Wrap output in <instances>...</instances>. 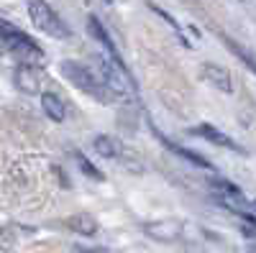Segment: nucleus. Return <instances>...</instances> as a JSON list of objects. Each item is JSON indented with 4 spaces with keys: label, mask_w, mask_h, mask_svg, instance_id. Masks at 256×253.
I'll use <instances>...</instances> for the list:
<instances>
[{
    "label": "nucleus",
    "mask_w": 256,
    "mask_h": 253,
    "mask_svg": "<svg viewBox=\"0 0 256 253\" xmlns=\"http://www.w3.org/2000/svg\"><path fill=\"white\" fill-rule=\"evenodd\" d=\"M59 72H62V77L67 79V82H72L77 90H82L88 97H92V100H100V102H113V92L108 90V84H105L90 67H84V64H80V61H72V59H64L62 64H59Z\"/></svg>",
    "instance_id": "f257e3e1"
},
{
    "label": "nucleus",
    "mask_w": 256,
    "mask_h": 253,
    "mask_svg": "<svg viewBox=\"0 0 256 253\" xmlns=\"http://www.w3.org/2000/svg\"><path fill=\"white\" fill-rule=\"evenodd\" d=\"M223 41H226V44H228V49H230L233 54H236L238 59H244V64H246L248 69H254V59H251V56H248V54H246V51H244L241 46H236V41H230L228 36H223Z\"/></svg>",
    "instance_id": "4468645a"
},
{
    "label": "nucleus",
    "mask_w": 256,
    "mask_h": 253,
    "mask_svg": "<svg viewBox=\"0 0 256 253\" xmlns=\"http://www.w3.org/2000/svg\"><path fill=\"white\" fill-rule=\"evenodd\" d=\"M105 3H113V0H105Z\"/></svg>",
    "instance_id": "dca6fc26"
},
{
    "label": "nucleus",
    "mask_w": 256,
    "mask_h": 253,
    "mask_svg": "<svg viewBox=\"0 0 256 253\" xmlns=\"http://www.w3.org/2000/svg\"><path fill=\"white\" fill-rule=\"evenodd\" d=\"M0 36L6 41V51L16 54V59H20V64H31V61L44 59V51L36 46V41L26 36L24 31L13 28L10 23H6V20H0Z\"/></svg>",
    "instance_id": "7ed1b4c3"
},
{
    "label": "nucleus",
    "mask_w": 256,
    "mask_h": 253,
    "mask_svg": "<svg viewBox=\"0 0 256 253\" xmlns=\"http://www.w3.org/2000/svg\"><path fill=\"white\" fill-rule=\"evenodd\" d=\"M200 74H202V79H205L208 84H212V87H218V90H223V92H233L228 69H223V67H218V64H210V61H208Z\"/></svg>",
    "instance_id": "0eeeda50"
},
{
    "label": "nucleus",
    "mask_w": 256,
    "mask_h": 253,
    "mask_svg": "<svg viewBox=\"0 0 256 253\" xmlns=\"http://www.w3.org/2000/svg\"><path fill=\"white\" fill-rule=\"evenodd\" d=\"M152 133H154V136H156V138H159V141H162V143H164V146H166V149L172 151V154H177V156L187 159L190 164H195V166H200V169H212V164H210L205 156H200V154H195V151H190V149H180V146H174L169 138H164V136L154 128V125H152Z\"/></svg>",
    "instance_id": "6e6552de"
},
{
    "label": "nucleus",
    "mask_w": 256,
    "mask_h": 253,
    "mask_svg": "<svg viewBox=\"0 0 256 253\" xmlns=\"http://www.w3.org/2000/svg\"><path fill=\"white\" fill-rule=\"evenodd\" d=\"M3 54H8V51H6V41H3V36H0V56H3Z\"/></svg>",
    "instance_id": "2eb2a0df"
},
{
    "label": "nucleus",
    "mask_w": 256,
    "mask_h": 253,
    "mask_svg": "<svg viewBox=\"0 0 256 253\" xmlns=\"http://www.w3.org/2000/svg\"><path fill=\"white\" fill-rule=\"evenodd\" d=\"M74 159H77V164H80V169H82V174H88L90 179H95V182H102L105 179V174L100 172V169H95L92 166V161L84 156L82 151H74Z\"/></svg>",
    "instance_id": "ddd939ff"
},
{
    "label": "nucleus",
    "mask_w": 256,
    "mask_h": 253,
    "mask_svg": "<svg viewBox=\"0 0 256 253\" xmlns=\"http://www.w3.org/2000/svg\"><path fill=\"white\" fill-rule=\"evenodd\" d=\"M41 108H44V113L49 115V120H54V123L64 120V102H62L59 95L44 92V95H41Z\"/></svg>",
    "instance_id": "9d476101"
},
{
    "label": "nucleus",
    "mask_w": 256,
    "mask_h": 253,
    "mask_svg": "<svg viewBox=\"0 0 256 253\" xmlns=\"http://www.w3.org/2000/svg\"><path fill=\"white\" fill-rule=\"evenodd\" d=\"M38 79H41V72H36L34 64H20L16 69V84L24 92H38V87H41Z\"/></svg>",
    "instance_id": "1a4fd4ad"
},
{
    "label": "nucleus",
    "mask_w": 256,
    "mask_h": 253,
    "mask_svg": "<svg viewBox=\"0 0 256 253\" xmlns=\"http://www.w3.org/2000/svg\"><path fill=\"white\" fill-rule=\"evenodd\" d=\"M192 136H200L210 143H216V146H223V149H230V151H241V146H236V141H233L230 136H226L223 131H218L216 125H210V123H200L198 128H192L190 131Z\"/></svg>",
    "instance_id": "423d86ee"
},
{
    "label": "nucleus",
    "mask_w": 256,
    "mask_h": 253,
    "mask_svg": "<svg viewBox=\"0 0 256 253\" xmlns=\"http://www.w3.org/2000/svg\"><path fill=\"white\" fill-rule=\"evenodd\" d=\"M67 225H72V230H77V233H82V236H92V233H95V228H98V223H95L90 215H77V218H70V220H67Z\"/></svg>",
    "instance_id": "f8f14e48"
},
{
    "label": "nucleus",
    "mask_w": 256,
    "mask_h": 253,
    "mask_svg": "<svg viewBox=\"0 0 256 253\" xmlns=\"http://www.w3.org/2000/svg\"><path fill=\"white\" fill-rule=\"evenodd\" d=\"M210 187L218 192L223 207L233 210V213H238L248 225H254V205L246 200V195L241 192V187H236L233 182H228V179H223V177H212V179H210Z\"/></svg>",
    "instance_id": "20e7f679"
},
{
    "label": "nucleus",
    "mask_w": 256,
    "mask_h": 253,
    "mask_svg": "<svg viewBox=\"0 0 256 253\" xmlns=\"http://www.w3.org/2000/svg\"><path fill=\"white\" fill-rule=\"evenodd\" d=\"M88 28H90V33H92V36L98 38V44H100V46H102L105 51H108V59H110L113 64H116V67H118V69H120V72H123V74L128 77V82L134 84V74H131V69L126 67V61H123V56H120L118 46L113 44L110 33L105 31V26L100 23V18H98V15H90V18H88ZM134 87H136V84H134Z\"/></svg>",
    "instance_id": "39448f33"
},
{
    "label": "nucleus",
    "mask_w": 256,
    "mask_h": 253,
    "mask_svg": "<svg viewBox=\"0 0 256 253\" xmlns=\"http://www.w3.org/2000/svg\"><path fill=\"white\" fill-rule=\"evenodd\" d=\"M95 151L105 159H118L120 151H123V143L113 136H98L95 138Z\"/></svg>",
    "instance_id": "9b49d317"
},
{
    "label": "nucleus",
    "mask_w": 256,
    "mask_h": 253,
    "mask_svg": "<svg viewBox=\"0 0 256 253\" xmlns=\"http://www.w3.org/2000/svg\"><path fill=\"white\" fill-rule=\"evenodd\" d=\"M26 8L31 15V23L52 38H70L72 28L62 20V15H56V10L46 3V0H26Z\"/></svg>",
    "instance_id": "f03ea898"
}]
</instances>
